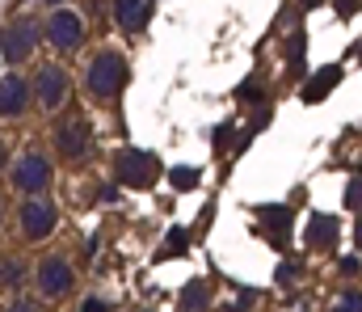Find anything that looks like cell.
Segmentation results:
<instances>
[{
	"mask_svg": "<svg viewBox=\"0 0 362 312\" xmlns=\"http://www.w3.org/2000/svg\"><path fill=\"white\" fill-rule=\"evenodd\" d=\"M34 279H38V291L47 300H59V296L72 291V266L64 258H42L38 270H34Z\"/></svg>",
	"mask_w": 362,
	"mask_h": 312,
	"instance_id": "7",
	"label": "cell"
},
{
	"mask_svg": "<svg viewBox=\"0 0 362 312\" xmlns=\"http://www.w3.org/2000/svg\"><path fill=\"white\" fill-rule=\"evenodd\" d=\"M34 102L42 105V110H59V105L68 102V72L59 64L38 68V76H34Z\"/></svg>",
	"mask_w": 362,
	"mask_h": 312,
	"instance_id": "6",
	"label": "cell"
},
{
	"mask_svg": "<svg viewBox=\"0 0 362 312\" xmlns=\"http://www.w3.org/2000/svg\"><path fill=\"white\" fill-rule=\"evenodd\" d=\"M316 4H320V0H303V8H316Z\"/></svg>",
	"mask_w": 362,
	"mask_h": 312,
	"instance_id": "24",
	"label": "cell"
},
{
	"mask_svg": "<svg viewBox=\"0 0 362 312\" xmlns=\"http://www.w3.org/2000/svg\"><path fill=\"white\" fill-rule=\"evenodd\" d=\"M25 98H30L25 76H17V68H8L4 81H0V114L4 118H21L25 114Z\"/></svg>",
	"mask_w": 362,
	"mask_h": 312,
	"instance_id": "10",
	"label": "cell"
},
{
	"mask_svg": "<svg viewBox=\"0 0 362 312\" xmlns=\"http://www.w3.org/2000/svg\"><path fill=\"white\" fill-rule=\"evenodd\" d=\"M89 122L81 118V114H72V118H64L59 127H55V144H59V156H68V161H81L85 152H89Z\"/></svg>",
	"mask_w": 362,
	"mask_h": 312,
	"instance_id": "8",
	"label": "cell"
},
{
	"mask_svg": "<svg viewBox=\"0 0 362 312\" xmlns=\"http://www.w3.org/2000/svg\"><path fill=\"white\" fill-rule=\"evenodd\" d=\"M169 182H173V190H194V186H198V169H185V165H177V169L169 173Z\"/></svg>",
	"mask_w": 362,
	"mask_h": 312,
	"instance_id": "14",
	"label": "cell"
},
{
	"mask_svg": "<svg viewBox=\"0 0 362 312\" xmlns=\"http://www.w3.org/2000/svg\"><path fill=\"white\" fill-rule=\"evenodd\" d=\"M156 173H160V161L152 156V152H139V148H122L118 156H114V178L118 182H127V186H152L156 182Z\"/></svg>",
	"mask_w": 362,
	"mask_h": 312,
	"instance_id": "3",
	"label": "cell"
},
{
	"mask_svg": "<svg viewBox=\"0 0 362 312\" xmlns=\"http://www.w3.org/2000/svg\"><path fill=\"white\" fill-rule=\"evenodd\" d=\"M76 312H110V308H105L101 300H85V304H81V308H76Z\"/></svg>",
	"mask_w": 362,
	"mask_h": 312,
	"instance_id": "21",
	"label": "cell"
},
{
	"mask_svg": "<svg viewBox=\"0 0 362 312\" xmlns=\"http://www.w3.org/2000/svg\"><path fill=\"white\" fill-rule=\"evenodd\" d=\"M127 81V59L118 51H97L89 59V72H85V85H89L93 98H114Z\"/></svg>",
	"mask_w": 362,
	"mask_h": 312,
	"instance_id": "1",
	"label": "cell"
},
{
	"mask_svg": "<svg viewBox=\"0 0 362 312\" xmlns=\"http://www.w3.org/2000/svg\"><path fill=\"white\" fill-rule=\"evenodd\" d=\"M177 249H185V232L173 228V232H169V253H177Z\"/></svg>",
	"mask_w": 362,
	"mask_h": 312,
	"instance_id": "19",
	"label": "cell"
},
{
	"mask_svg": "<svg viewBox=\"0 0 362 312\" xmlns=\"http://www.w3.org/2000/svg\"><path fill=\"white\" fill-rule=\"evenodd\" d=\"M333 312H362V291H354V287H350V291H341V296H337V304H333Z\"/></svg>",
	"mask_w": 362,
	"mask_h": 312,
	"instance_id": "15",
	"label": "cell"
},
{
	"mask_svg": "<svg viewBox=\"0 0 362 312\" xmlns=\"http://www.w3.org/2000/svg\"><path fill=\"white\" fill-rule=\"evenodd\" d=\"M358 270H362L358 258H341V275H358Z\"/></svg>",
	"mask_w": 362,
	"mask_h": 312,
	"instance_id": "20",
	"label": "cell"
},
{
	"mask_svg": "<svg viewBox=\"0 0 362 312\" xmlns=\"http://www.w3.org/2000/svg\"><path fill=\"white\" fill-rule=\"evenodd\" d=\"M34 38H38V25L30 17H21L17 25H4V64L17 68L30 51H34Z\"/></svg>",
	"mask_w": 362,
	"mask_h": 312,
	"instance_id": "9",
	"label": "cell"
},
{
	"mask_svg": "<svg viewBox=\"0 0 362 312\" xmlns=\"http://www.w3.org/2000/svg\"><path fill=\"white\" fill-rule=\"evenodd\" d=\"M346 203H350V207H362V178L350 186V190H346Z\"/></svg>",
	"mask_w": 362,
	"mask_h": 312,
	"instance_id": "18",
	"label": "cell"
},
{
	"mask_svg": "<svg viewBox=\"0 0 362 312\" xmlns=\"http://www.w3.org/2000/svg\"><path fill=\"white\" fill-rule=\"evenodd\" d=\"M47 4H64V0H47Z\"/></svg>",
	"mask_w": 362,
	"mask_h": 312,
	"instance_id": "25",
	"label": "cell"
},
{
	"mask_svg": "<svg viewBox=\"0 0 362 312\" xmlns=\"http://www.w3.org/2000/svg\"><path fill=\"white\" fill-rule=\"evenodd\" d=\"M0 283H4V291H13V287L21 283V262H13V258H4V279H0Z\"/></svg>",
	"mask_w": 362,
	"mask_h": 312,
	"instance_id": "17",
	"label": "cell"
},
{
	"mask_svg": "<svg viewBox=\"0 0 362 312\" xmlns=\"http://www.w3.org/2000/svg\"><path fill=\"white\" fill-rule=\"evenodd\" d=\"M333 85H337V68H325V81H312V85L303 89V102H320Z\"/></svg>",
	"mask_w": 362,
	"mask_h": 312,
	"instance_id": "13",
	"label": "cell"
},
{
	"mask_svg": "<svg viewBox=\"0 0 362 312\" xmlns=\"http://www.w3.org/2000/svg\"><path fill=\"white\" fill-rule=\"evenodd\" d=\"M148 17H152V0H114V21H118V30L135 34V30L148 25Z\"/></svg>",
	"mask_w": 362,
	"mask_h": 312,
	"instance_id": "11",
	"label": "cell"
},
{
	"mask_svg": "<svg viewBox=\"0 0 362 312\" xmlns=\"http://www.w3.org/2000/svg\"><path fill=\"white\" fill-rule=\"evenodd\" d=\"M206 304H211L206 283H189V287L181 291V312H206Z\"/></svg>",
	"mask_w": 362,
	"mask_h": 312,
	"instance_id": "12",
	"label": "cell"
},
{
	"mask_svg": "<svg viewBox=\"0 0 362 312\" xmlns=\"http://www.w3.org/2000/svg\"><path fill=\"white\" fill-rule=\"evenodd\" d=\"M81 38H85V17H81L76 8H55V13L47 17V42H51L55 51H76Z\"/></svg>",
	"mask_w": 362,
	"mask_h": 312,
	"instance_id": "4",
	"label": "cell"
},
{
	"mask_svg": "<svg viewBox=\"0 0 362 312\" xmlns=\"http://www.w3.org/2000/svg\"><path fill=\"white\" fill-rule=\"evenodd\" d=\"M47 182H51V161L42 152H25V156H17V165H8V186H17L30 199H38L47 190Z\"/></svg>",
	"mask_w": 362,
	"mask_h": 312,
	"instance_id": "2",
	"label": "cell"
},
{
	"mask_svg": "<svg viewBox=\"0 0 362 312\" xmlns=\"http://www.w3.org/2000/svg\"><path fill=\"white\" fill-rule=\"evenodd\" d=\"M4 312H34V304H30V300H13Z\"/></svg>",
	"mask_w": 362,
	"mask_h": 312,
	"instance_id": "22",
	"label": "cell"
},
{
	"mask_svg": "<svg viewBox=\"0 0 362 312\" xmlns=\"http://www.w3.org/2000/svg\"><path fill=\"white\" fill-rule=\"evenodd\" d=\"M333 232H337V224H333L329 215H316V219H312V241H329Z\"/></svg>",
	"mask_w": 362,
	"mask_h": 312,
	"instance_id": "16",
	"label": "cell"
},
{
	"mask_svg": "<svg viewBox=\"0 0 362 312\" xmlns=\"http://www.w3.org/2000/svg\"><path fill=\"white\" fill-rule=\"evenodd\" d=\"M354 245H358V249H362V219H358V224H354Z\"/></svg>",
	"mask_w": 362,
	"mask_h": 312,
	"instance_id": "23",
	"label": "cell"
},
{
	"mask_svg": "<svg viewBox=\"0 0 362 312\" xmlns=\"http://www.w3.org/2000/svg\"><path fill=\"white\" fill-rule=\"evenodd\" d=\"M17 219H21V232H25L30 241H42V236L55 232L59 211H55V203H47V199H30V203L17 207Z\"/></svg>",
	"mask_w": 362,
	"mask_h": 312,
	"instance_id": "5",
	"label": "cell"
}]
</instances>
